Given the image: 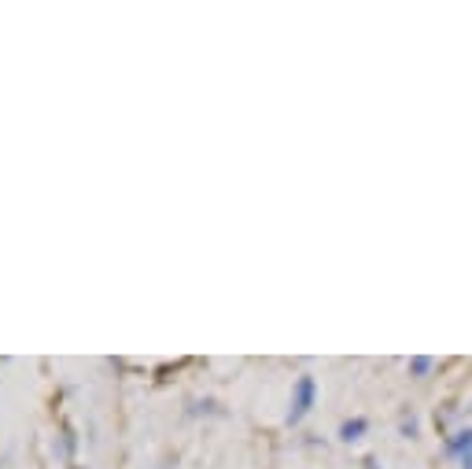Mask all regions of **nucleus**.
<instances>
[{"mask_svg": "<svg viewBox=\"0 0 472 469\" xmlns=\"http://www.w3.org/2000/svg\"><path fill=\"white\" fill-rule=\"evenodd\" d=\"M311 399H314V381H311V377H302V381H299V389H295V406H292V422H299L302 414H307Z\"/></svg>", "mask_w": 472, "mask_h": 469, "instance_id": "nucleus-1", "label": "nucleus"}]
</instances>
